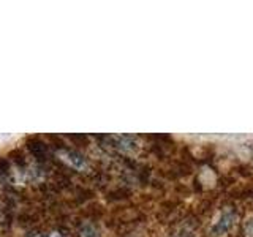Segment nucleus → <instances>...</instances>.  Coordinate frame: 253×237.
Returning <instances> with one entry per match:
<instances>
[{
    "mask_svg": "<svg viewBox=\"0 0 253 237\" xmlns=\"http://www.w3.org/2000/svg\"><path fill=\"white\" fill-rule=\"evenodd\" d=\"M60 157L63 158L65 161H68L73 168L76 169H84L85 168V161H84V158L76 154V152H71V150H60Z\"/></svg>",
    "mask_w": 253,
    "mask_h": 237,
    "instance_id": "1",
    "label": "nucleus"
}]
</instances>
